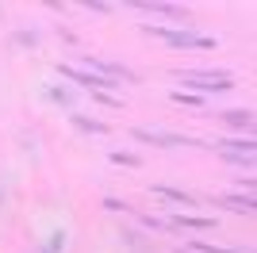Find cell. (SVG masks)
Returning <instances> with one entry per match:
<instances>
[{"mask_svg": "<svg viewBox=\"0 0 257 253\" xmlns=\"http://www.w3.org/2000/svg\"><path fill=\"white\" fill-rule=\"evenodd\" d=\"M177 81L181 84H196L200 92H226V88H234V77L223 73V69H181Z\"/></svg>", "mask_w": 257, "mask_h": 253, "instance_id": "1", "label": "cell"}, {"mask_svg": "<svg viewBox=\"0 0 257 253\" xmlns=\"http://www.w3.org/2000/svg\"><path fill=\"white\" fill-rule=\"evenodd\" d=\"M146 31H154L158 39L169 42V46H184V50H211L215 46V39L196 35V31H173V27H146Z\"/></svg>", "mask_w": 257, "mask_h": 253, "instance_id": "2", "label": "cell"}, {"mask_svg": "<svg viewBox=\"0 0 257 253\" xmlns=\"http://www.w3.org/2000/svg\"><path fill=\"white\" fill-rule=\"evenodd\" d=\"M135 138H139V142H150V146H204L200 138H188V135H165V131H146V126H135Z\"/></svg>", "mask_w": 257, "mask_h": 253, "instance_id": "3", "label": "cell"}, {"mask_svg": "<svg viewBox=\"0 0 257 253\" xmlns=\"http://www.w3.org/2000/svg\"><path fill=\"white\" fill-rule=\"evenodd\" d=\"M62 73L69 77V81L85 84L88 92H104V88H111V81H104L100 73H92V69H77V65H62Z\"/></svg>", "mask_w": 257, "mask_h": 253, "instance_id": "4", "label": "cell"}, {"mask_svg": "<svg viewBox=\"0 0 257 253\" xmlns=\"http://www.w3.org/2000/svg\"><path fill=\"white\" fill-rule=\"evenodd\" d=\"M219 154H223L226 161H242V165H253V142H223L219 146Z\"/></svg>", "mask_w": 257, "mask_h": 253, "instance_id": "5", "label": "cell"}, {"mask_svg": "<svg viewBox=\"0 0 257 253\" xmlns=\"http://www.w3.org/2000/svg\"><path fill=\"white\" fill-rule=\"evenodd\" d=\"M154 196H161V200H169V203H181V207H196V196H192V192L169 188V184H154Z\"/></svg>", "mask_w": 257, "mask_h": 253, "instance_id": "6", "label": "cell"}, {"mask_svg": "<svg viewBox=\"0 0 257 253\" xmlns=\"http://www.w3.org/2000/svg\"><path fill=\"white\" fill-rule=\"evenodd\" d=\"M219 203L242 211V215H253V196H249V192H246V196H238V192H234V196H219Z\"/></svg>", "mask_w": 257, "mask_h": 253, "instance_id": "7", "label": "cell"}, {"mask_svg": "<svg viewBox=\"0 0 257 253\" xmlns=\"http://www.w3.org/2000/svg\"><path fill=\"white\" fill-rule=\"evenodd\" d=\"M177 226H192V230H207V226H215V219H207V215H177Z\"/></svg>", "mask_w": 257, "mask_h": 253, "instance_id": "8", "label": "cell"}, {"mask_svg": "<svg viewBox=\"0 0 257 253\" xmlns=\"http://www.w3.org/2000/svg\"><path fill=\"white\" fill-rule=\"evenodd\" d=\"M223 123L238 126V131H253V111H226Z\"/></svg>", "mask_w": 257, "mask_h": 253, "instance_id": "9", "label": "cell"}, {"mask_svg": "<svg viewBox=\"0 0 257 253\" xmlns=\"http://www.w3.org/2000/svg\"><path fill=\"white\" fill-rule=\"evenodd\" d=\"M62 245H65V234L58 230V234H50L46 238V245H43V253H62Z\"/></svg>", "mask_w": 257, "mask_h": 253, "instance_id": "10", "label": "cell"}, {"mask_svg": "<svg viewBox=\"0 0 257 253\" xmlns=\"http://www.w3.org/2000/svg\"><path fill=\"white\" fill-rule=\"evenodd\" d=\"M73 119H77V126H81V131H96V135H104V131H107L104 123H88V119H81V115H73Z\"/></svg>", "mask_w": 257, "mask_h": 253, "instance_id": "11", "label": "cell"}]
</instances>
